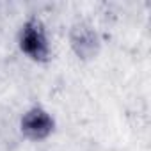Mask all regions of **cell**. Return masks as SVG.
I'll use <instances>...</instances> for the list:
<instances>
[{
	"instance_id": "cell-1",
	"label": "cell",
	"mask_w": 151,
	"mask_h": 151,
	"mask_svg": "<svg viewBox=\"0 0 151 151\" xmlns=\"http://www.w3.org/2000/svg\"><path fill=\"white\" fill-rule=\"evenodd\" d=\"M20 45H22V50L36 60H45L48 57V41L41 23L36 20H30L29 23H25L22 30Z\"/></svg>"
},
{
	"instance_id": "cell-2",
	"label": "cell",
	"mask_w": 151,
	"mask_h": 151,
	"mask_svg": "<svg viewBox=\"0 0 151 151\" xmlns=\"http://www.w3.org/2000/svg\"><path fill=\"white\" fill-rule=\"evenodd\" d=\"M22 130L30 139H45L53 130V121L43 109H32L23 116Z\"/></svg>"
},
{
	"instance_id": "cell-3",
	"label": "cell",
	"mask_w": 151,
	"mask_h": 151,
	"mask_svg": "<svg viewBox=\"0 0 151 151\" xmlns=\"http://www.w3.org/2000/svg\"><path fill=\"white\" fill-rule=\"evenodd\" d=\"M73 48L82 57H91L93 53H96L98 48L96 34L87 27H78L73 34Z\"/></svg>"
}]
</instances>
